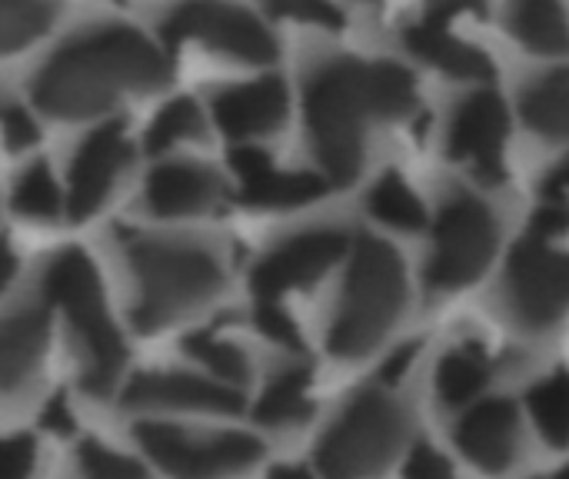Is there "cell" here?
I'll return each instance as SVG.
<instances>
[{"label":"cell","instance_id":"6da1fadb","mask_svg":"<svg viewBox=\"0 0 569 479\" xmlns=\"http://www.w3.org/2000/svg\"><path fill=\"white\" fill-rule=\"evenodd\" d=\"M417 107V83L393 60L337 57L310 70L303 117L313 153L330 183H350L363 167V143L373 123H393Z\"/></svg>","mask_w":569,"mask_h":479},{"label":"cell","instance_id":"7a4b0ae2","mask_svg":"<svg viewBox=\"0 0 569 479\" xmlns=\"http://www.w3.org/2000/svg\"><path fill=\"white\" fill-rule=\"evenodd\" d=\"M170 57L133 27H97L67 40L37 73L33 100L57 120H80L113 107L123 93L157 90Z\"/></svg>","mask_w":569,"mask_h":479},{"label":"cell","instance_id":"3957f363","mask_svg":"<svg viewBox=\"0 0 569 479\" xmlns=\"http://www.w3.org/2000/svg\"><path fill=\"white\" fill-rule=\"evenodd\" d=\"M123 257L133 283L130 313L143 333L167 330L223 290V263L207 243L177 237H127Z\"/></svg>","mask_w":569,"mask_h":479},{"label":"cell","instance_id":"277c9868","mask_svg":"<svg viewBox=\"0 0 569 479\" xmlns=\"http://www.w3.org/2000/svg\"><path fill=\"white\" fill-rule=\"evenodd\" d=\"M43 293L60 310L77 360H80V383L93 397L113 393L123 373V337L110 317L107 293L93 260L83 250H63L47 263Z\"/></svg>","mask_w":569,"mask_h":479},{"label":"cell","instance_id":"5b68a950","mask_svg":"<svg viewBox=\"0 0 569 479\" xmlns=\"http://www.w3.org/2000/svg\"><path fill=\"white\" fill-rule=\"evenodd\" d=\"M407 307V267L400 253L377 237L357 240L347 277L327 330L337 360H360L393 330Z\"/></svg>","mask_w":569,"mask_h":479},{"label":"cell","instance_id":"8992f818","mask_svg":"<svg viewBox=\"0 0 569 479\" xmlns=\"http://www.w3.org/2000/svg\"><path fill=\"white\" fill-rule=\"evenodd\" d=\"M407 410L383 387L353 393L317 443L323 479H377L407 443Z\"/></svg>","mask_w":569,"mask_h":479},{"label":"cell","instance_id":"52a82bcc","mask_svg":"<svg viewBox=\"0 0 569 479\" xmlns=\"http://www.w3.org/2000/svg\"><path fill=\"white\" fill-rule=\"evenodd\" d=\"M133 443L150 467L170 479L240 477L263 457V440L247 430H193L167 417L140 420Z\"/></svg>","mask_w":569,"mask_h":479},{"label":"cell","instance_id":"ba28073f","mask_svg":"<svg viewBox=\"0 0 569 479\" xmlns=\"http://www.w3.org/2000/svg\"><path fill=\"white\" fill-rule=\"evenodd\" d=\"M500 243L493 207L467 190H453L433 220V243L427 257V287L450 293L477 283Z\"/></svg>","mask_w":569,"mask_h":479},{"label":"cell","instance_id":"9c48e42d","mask_svg":"<svg viewBox=\"0 0 569 479\" xmlns=\"http://www.w3.org/2000/svg\"><path fill=\"white\" fill-rule=\"evenodd\" d=\"M503 303L523 330H553L569 310V253L537 237L517 243L503 273Z\"/></svg>","mask_w":569,"mask_h":479},{"label":"cell","instance_id":"30bf717a","mask_svg":"<svg viewBox=\"0 0 569 479\" xmlns=\"http://www.w3.org/2000/svg\"><path fill=\"white\" fill-rule=\"evenodd\" d=\"M170 40H197L240 63H270L277 57L273 30L233 0H187L163 20Z\"/></svg>","mask_w":569,"mask_h":479},{"label":"cell","instance_id":"8fae6325","mask_svg":"<svg viewBox=\"0 0 569 479\" xmlns=\"http://www.w3.org/2000/svg\"><path fill=\"white\" fill-rule=\"evenodd\" d=\"M123 407L143 417H233L243 410V393L203 370H147L127 383Z\"/></svg>","mask_w":569,"mask_h":479},{"label":"cell","instance_id":"7c38bea8","mask_svg":"<svg viewBox=\"0 0 569 479\" xmlns=\"http://www.w3.org/2000/svg\"><path fill=\"white\" fill-rule=\"evenodd\" d=\"M350 240L340 227H310L300 230L287 240H280L277 247H270L253 273H250V287L257 293V300H280L290 290H303L313 287L330 267H337L347 253Z\"/></svg>","mask_w":569,"mask_h":479},{"label":"cell","instance_id":"4fadbf2b","mask_svg":"<svg viewBox=\"0 0 569 479\" xmlns=\"http://www.w3.org/2000/svg\"><path fill=\"white\" fill-rule=\"evenodd\" d=\"M510 143V107L497 90L467 93L447 123V153L450 160L470 167L483 180H500L507 170Z\"/></svg>","mask_w":569,"mask_h":479},{"label":"cell","instance_id":"5bb4252c","mask_svg":"<svg viewBox=\"0 0 569 479\" xmlns=\"http://www.w3.org/2000/svg\"><path fill=\"white\" fill-rule=\"evenodd\" d=\"M127 160H130V140H127L123 123H103L100 130H93L70 160L67 210L77 220H87L90 213H97L107 203Z\"/></svg>","mask_w":569,"mask_h":479},{"label":"cell","instance_id":"9a60e30c","mask_svg":"<svg viewBox=\"0 0 569 479\" xmlns=\"http://www.w3.org/2000/svg\"><path fill=\"white\" fill-rule=\"evenodd\" d=\"M453 443L477 470L507 473L517 463L520 443H523L517 407L503 397L470 403L463 410V417L457 420Z\"/></svg>","mask_w":569,"mask_h":479},{"label":"cell","instance_id":"2e32d148","mask_svg":"<svg viewBox=\"0 0 569 479\" xmlns=\"http://www.w3.org/2000/svg\"><path fill=\"white\" fill-rule=\"evenodd\" d=\"M233 170L240 177V197L250 207L263 210H293L320 200L330 190L327 173L313 170H280L270 163V157L257 147H237L230 153Z\"/></svg>","mask_w":569,"mask_h":479},{"label":"cell","instance_id":"e0dca14e","mask_svg":"<svg viewBox=\"0 0 569 479\" xmlns=\"http://www.w3.org/2000/svg\"><path fill=\"white\" fill-rule=\"evenodd\" d=\"M290 93L280 77H260L250 83L227 87L213 97V120L233 140H253L283 127Z\"/></svg>","mask_w":569,"mask_h":479},{"label":"cell","instance_id":"ac0fdd59","mask_svg":"<svg viewBox=\"0 0 569 479\" xmlns=\"http://www.w3.org/2000/svg\"><path fill=\"white\" fill-rule=\"evenodd\" d=\"M223 200V180L193 160H170L150 170L143 203L153 217H200Z\"/></svg>","mask_w":569,"mask_h":479},{"label":"cell","instance_id":"d6986e66","mask_svg":"<svg viewBox=\"0 0 569 479\" xmlns=\"http://www.w3.org/2000/svg\"><path fill=\"white\" fill-rule=\"evenodd\" d=\"M403 40H407L413 57H420L423 63H430L433 70H440L447 77L487 80L493 73L490 57L477 43H470L460 33H453V23H440V20L420 17V20L407 23Z\"/></svg>","mask_w":569,"mask_h":479},{"label":"cell","instance_id":"ffe728a7","mask_svg":"<svg viewBox=\"0 0 569 479\" xmlns=\"http://www.w3.org/2000/svg\"><path fill=\"white\" fill-rule=\"evenodd\" d=\"M47 350V317L37 307L13 310L0 320V397L27 387Z\"/></svg>","mask_w":569,"mask_h":479},{"label":"cell","instance_id":"44dd1931","mask_svg":"<svg viewBox=\"0 0 569 479\" xmlns=\"http://www.w3.org/2000/svg\"><path fill=\"white\" fill-rule=\"evenodd\" d=\"M493 380V360L480 343H460L447 350L433 373V393L447 410H467L483 397Z\"/></svg>","mask_w":569,"mask_h":479},{"label":"cell","instance_id":"7402d4cb","mask_svg":"<svg viewBox=\"0 0 569 479\" xmlns=\"http://www.w3.org/2000/svg\"><path fill=\"white\" fill-rule=\"evenodd\" d=\"M507 27L533 53L557 57L569 50V13L560 0H513Z\"/></svg>","mask_w":569,"mask_h":479},{"label":"cell","instance_id":"603a6c76","mask_svg":"<svg viewBox=\"0 0 569 479\" xmlns=\"http://www.w3.org/2000/svg\"><path fill=\"white\" fill-rule=\"evenodd\" d=\"M310 413V373L303 367H287L277 377H270L253 403V420L267 430H293L307 423Z\"/></svg>","mask_w":569,"mask_h":479},{"label":"cell","instance_id":"cb8c5ba5","mask_svg":"<svg viewBox=\"0 0 569 479\" xmlns=\"http://www.w3.org/2000/svg\"><path fill=\"white\" fill-rule=\"evenodd\" d=\"M520 113L543 140H569V70L533 77L520 93Z\"/></svg>","mask_w":569,"mask_h":479},{"label":"cell","instance_id":"d4e9b609","mask_svg":"<svg viewBox=\"0 0 569 479\" xmlns=\"http://www.w3.org/2000/svg\"><path fill=\"white\" fill-rule=\"evenodd\" d=\"M183 350L207 377H213L233 390H243V383L250 380V357L243 353V347H237L230 337H223L217 330L190 333Z\"/></svg>","mask_w":569,"mask_h":479},{"label":"cell","instance_id":"484cf974","mask_svg":"<svg viewBox=\"0 0 569 479\" xmlns=\"http://www.w3.org/2000/svg\"><path fill=\"white\" fill-rule=\"evenodd\" d=\"M370 213L393 227V230H420L427 227V203L420 200V193L413 190V183L400 173H383L367 197Z\"/></svg>","mask_w":569,"mask_h":479},{"label":"cell","instance_id":"4316f807","mask_svg":"<svg viewBox=\"0 0 569 479\" xmlns=\"http://www.w3.org/2000/svg\"><path fill=\"white\" fill-rule=\"evenodd\" d=\"M527 407L540 437L563 450L569 447V373H553L527 393Z\"/></svg>","mask_w":569,"mask_h":479},{"label":"cell","instance_id":"83f0119b","mask_svg":"<svg viewBox=\"0 0 569 479\" xmlns=\"http://www.w3.org/2000/svg\"><path fill=\"white\" fill-rule=\"evenodd\" d=\"M10 203L27 220H53L60 213V207L67 203V193L57 187V180H53V173H50L47 163H30L13 180Z\"/></svg>","mask_w":569,"mask_h":479},{"label":"cell","instance_id":"f1b7e54d","mask_svg":"<svg viewBox=\"0 0 569 479\" xmlns=\"http://www.w3.org/2000/svg\"><path fill=\"white\" fill-rule=\"evenodd\" d=\"M77 479H153L147 463L127 450H117L100 440H83L73 457Z\"/></svg>","mask_w":569,"mask_h":479},{"label":"cell","instance_id":"f546056e","mask_svg":"<svg viewBox=\"0 0 569 479\" xmlns=\"http://www.w3.org/2000/svg\"><path fill=\"white\" fill-rule=\"evenodd\" d=\"M203 130V113L197 107V100L190 97H177L170 103H163L157 110V117L147 127V150L150 153H163L183 140H193Z\"/></svg>","mask_w":569,"mask_h":479},{"label":"cell","instance_id":"4dcf8cb0","mask_svg":"<svg viewBox=\"0 0 569 479\" xmlns=\"http://www.w3.org/2000/svg\"><path fill=\"white\" fill-rule=\"evenodd\" d=\"M50 23L43 0H0V57L33 43Z\"/></svg>","mask_w":569,"mask_h":479},{"label":"cell","instance_id":"1f68e13d","mask_svg":"<svg viewBox=\"0 0 569 479\" xmlns=\"http://www.w3.org/2000/svg\"><path fill=\"white\" fill-rule=\"evenodd\" d=\"M40 470V443L30 433L0 437V479H33Z\"/></svg>","mask_w":569,"mask_h":479},{"label":"cell","instance_id":"d6a6232c","mask_svg":"<svg viewBox=\"0 0 569 479\" xmlns=\"http://www.w3.org/2000/svg\"><path fill=\"white\" fill-rule=\"evenodd\" d=\"M253 323L270 343H277L283 350H300V343H303V333H300L297 320L290 317V310L280 307V300H257Z\"/></svg>","mask_w":569,"mask_h":479},{"label":"cell","instance_id":"836d02e7","mask_svg":"<svg viewBox=\"0 0 569 479\" xmlns=\"http://www.w3.org/2000/svg\"><path fill=\"white\" fill-rule=\"evenodd\" d=\"M563 233H569V193L557 190V187H547L533 217H530V237L553 243Z\"/></svg>","mask_w":569,"mask_h":479},{"label":"cell","instance_id":"e575fe53","mask_svg":"<svg viewBox=\"0 0 569 479\" xmlns=\"http://www.w3.org/2000/svg\"><path fill=\"white\" fill-rule=\"evenodd\" d=\"M270 7L297 23H310V27H337L343 17L333 7V0H270Z\"/></svg>","mask_w":569,"mask_h":479},{"label":"cell","instance_id":"d590c367","mask_svg":"<svg viewBox=\"0 0 569 479\" xmlns=\"http://www.w3.org/2000/svg\"><path fill=\"white\" fill-rule=\"evenodd\" d=\"M0 137L10 150H27L37 143V123L23 107L3 103L0 107Z\"/></svg>","mask_w":569,"mask_h":479},{"label":"cell","instance_id":"8d00e7d4","mask_svg":"<svg viewBox=\"0 0 569 479\" xmlns=\"http://www.w3.org/2000/svg\"><path fill=\"white\" fill-rule=\"evenodd\" d=\"M403 479H457L453 477V467L443 453H437L433 447L420 443L413 447L410 460H407V470H403Z\"/></svg>","mask_w":569,"mask_h":479},{"label":"cell","instance_id":"74e56055","mask_svg":"<svg viewBox=\"0 0 569 479\" xmlns=\"http://www.w3.org/2000/svg\"><path fill=\"white\" fill-rule=\"evenodd\" d=\"M417 353H420V343H403L400 350H393V353L383 360V367H380L377 387H383V390L400 387V383H403V377L410 373V367L417 363Z\"/></svg>","mask_w":569,"mask_h":479},{"label":"cell","instance_id":"f35d334b","mask_svg":"<svg viewBox=\"0 0 569 479\" xmlns=\"http://www.w3.org/2000/svg\"><path fill=\"white\" fill-rule=\"evenodd\" d=\"M43 427H50V430H57V433H70L73 413H70L67 397H53V400L47 403V410H43Z\"/></svg>","mask_w":569,"mask_h":479},{"label":"cell","instance_id":"ab89813d","mask_svg":"<svg viewBox=\"0 0 569 479\" xmlns=\"http://www.w3.org/2000/svg\"><path fill=\"white\" fill-rule=\"evenodd\" d=\"M267 479H317L307 467H300V463H277V467H270L267 470Z\"/></svg>","mask_w":569,"mask_h":479},{"label":"cell","instance_id":"60d3db41","mask_svg":"<svg viewBox=\"0 0 569 479\" xmlns=\"http://www.w3.org/2000/svg\"><path fill=\"white\" fill-rule=\"evenodd\" d=\"M13 270H17V257L10 253L7 243H0V293L7 290V283L13 280Z\"/></svg>","mask_w":569,"mask_h":479},{"label":"cell","instance_id":"b9f144b4","mask_svg":"<svg viewBox=\"0 0 569 479\" xmlns=\"http://www.w3.org/2000/svg\"><path fill=\"white\" fill-rule=\"evenodd\" d=\"M547 187H557V190H567L569 193V157L560 163V170L547 180Z\"/></svg>","mask_w":569,"mask_h":479},{"label":"cell","instance_id":"7bdbcfd3","mask_svg":"<svg viewBox=\"0 0 569 479\" xmlns=\"http://www.w3.org/2000/svg\"><path fill=\"white\" fill-rule=\"evenodd\" d=\"M553 479H569V463H567V467H563V470H560V473H557V477H553Z\"/></svg>","mask_w":569,"mask_h":479},{"label":"cell","instance_id":"ee69618b","mask_svg":"<svg viewBox=\"0 0 569 479\" xmlns=\"http://www.w3.org/2000/svg\"><path fill=\"white\" fill-rule=\"evenodd\" d=\"M367 3H373V0H367Z\"/></svg>","mask_w":569,"mask_h":479}]
</instances>
